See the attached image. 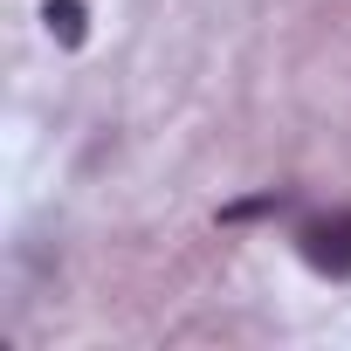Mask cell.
Wrapping results in <instances>:
<instances>
[{"mask_svg":"<svg viewBox=\"0 0 351 351\" xmlns=\"http://www.w3.org/2000/svg\"><path fill=\"white\" fill-rule=\"evenodd\" d=\"M296 255L317 269V276H330V282H344L351 276V207H330V214H310L303 228H296Z\"/></svg>","mask_w":351,"mask_h":351,"instance_id":"1","label":"cell"},{"mask_svg":"<svg viewBox=\"0 0 351 351\" xmlns=\"http://www.w3.org/2000/svg\"><path fill=\"white\" fill-rule=\"evenodd\" d=\"M42 21H49V35H56L62 49H83V35H90V28H83V21H90V14H83V0H49Z\"/></svg>","mask_w":351,"mask_h":351,"instance_id":"2","label":"cell"},{"mask_svg":"<svg viewBox=\"0 0 351 351\" xmlns=\"http://www.w3.org/2000/svg\"><path fill=\"white\" fill-rule=\"evenodd\" d=\"M289 207V193H255V200H234V207H221V221H262V214H282Z\"/></svg>","mask_w":351,"mask_h":351,"instance_id":"3","label":"cell"}]
</instances>
